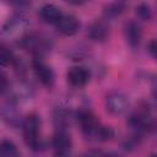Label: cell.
<instances>
[{"mask_svg": "<svg viewBox=\"0 0 157 157\" xmlns=\"http://www.w3.org/2000/svg\"><path fill=\"white\" fill-rule=\"evenodd\" d=\"M23 137L28 147H31L34 151H39L43 147L42 140L39 137V130H40V119L36 114H29L25 118L23 124Z\"/></svg>", "mask_w": 157, "mask_h": 157, "instance_id": "1", "label": "cell"}, {"mask_svg": "<svg viewBox=\"0 0 157 157\" xmlns=\"http://www.w3.org/2000/svg\"><path fill=\"white\" fill-rule=\"evenodd\" d=\"M0 81H1L0 88H1V92H4V91L7 88V80H6V76H5L4 74L1 75V78H0Z\"/></svg>", "mask_w": 157, "mask_h": 157, "instance_id": "15", "label": "cell"}, {"mask_svg": "<svg viewBox=\"0 0 157 157\" xmlns=\"http://www.w3.org/2000/svg\"><path fill=\"white\" fill-rule=\"evenodd\" d=\"M148 50H150L151 55H152L155 59H157V39H153V40L150 42V44H148Z\"/></svg>", "mask_w": 157, "mask_h": 157, "instance_id": "14", "label": "cell"}, {"mask_svg": "<svg viewBox=\"0 0 157 157\" xmlns=\"http://www.w3.org/2000/svg\"><path fill=\"white\" fill-rule=\"evenodd\" d=\"M52 145L58 155V157H65L67 155V152L71 148V139L70 135L67 132H65L64 130H59L54 134L53 140H52Z\"/></svg>", "mask_w": 157, "mask_h": 157, "instance_id": "3", "label": "cell"}, {"mask_svg": "<svg viewBox=\"0 0 157 157\" xmlns=\"http://www.w3.org/2000/svg\"><path fill=\"white\" fill-rule=\"evenodd\" d=\"M22 44L26 49L34 52V53H40L48 48L47 38H44L43 36L37 34V33H29L26 37H23Z\"/></svg>", "mask_w": 157, "mask_h": 157, "instance_id": "6", "label": "cell"}, {"mask_svg": "<svg viewBox=\"0 0 157 157\" xmlns=\"http://www.w3.org/2000/svg\"><path fill=\"white\" fill-rule=\"evenodd\" d=\"M18 150L13 142L9 140H2L0 146V157H18Z\"/></svg>", "mask_w": 157, "mask_h": 157, "instance_id": "11", "label": "cell"}, {"mask_svg": "<svg viewBox=\"0 0 157 157\" xmlns=\"http://www.w3.org/2000/svg\"><path fill=\"white\" fill-rule=\"evenodd\" d=\"M67 81L74 87H82L90 80V72L83 66H74L67 71Z\"/></svg>", "mask_w": 157, "mask_h": 157, "instance_id": "5", "label": "cell"}, {"mask_svg": "<svg viewBox=\"0 0 157 157\" xmlns=\"http://www.w3.org/2000/svg\"><path fill=\"white\" fill-rule=\"evenodd\" d=\"M105 105H107V109L112 114L119 115V114H123L124 112H126V109L129 107V101H128L126 96L123 94L121 92H113L107 96Z\"/></svg>", "mask_w": 157, "mask_h": 157, "instance_id": "2", "label": "cell"}, {"mask_svg": "<svg viewBox=\"0 0 157 157\" xmlns=\"http://www.w3.org/2000/svg\"><path fill=\"white\" fill-rule=\"evenodd\" d=\"M136 13L142 18V20H148L151 17V11H150V7L147 5H140L136 7Z\"/></svg>", "mask_w": 157, "mask_h": 157, "instance_id": "13", "label": "cell"}, {"mask_svg": "<svg viewBox=\"0 0 157 157\" xmlns=\"http://www.w3.org/2000/svg\"><path fill=\"white\" fill-rule=\"evenodd\" d=\"M39 15L42 17V20L47 23H58V21L61 18V11L58 6L53 5V4H47L44 5L40 11H39Z\"/></svg>", "mask_w": 157, "mask_h": 157, "instance_id": "9", "label": "cell"}, {"mask_svg": "<svg viewBox=\"0 0 157 157\" xmlns=\"http://www.w3.org/2000/svg\"><path fill=\"white\" fill-rule=\"evenodd\" d=\"M80 23L77 18L72 15L61 16V18L56 23V29L64 36H74L78 31Z\"/></svg>", "mask_w": 157, "mask_h": 157, "instance_id": "7", "label": "cell"}, {"mask_svg": "<svg viewBox=\"0 0 157 157\" xmlns=\"http://www.w3.org/2000/svg\"><path fill=\"white\" fill-rule=\"evenodd\" d=\"M108 34H109L108 26L102 21H97L92 23L88 29V36L93 40H97V42H103L108 37Z\"/></svg>", "mask_w": 157, "mask_h": 157, "instance_id": "10", "label": "cell"}, {"mask_svg": "<svg viewBox=\"0 0 157 157\" xmlns=\"http://www.w3.org/2000/svg\"><path fill=\"white\" fill-rule=\"evenodd\" d=\"M0 59H1V64L2 65H7L12 61L13 56H12V53L10 52V49H7L4 44L0 47Z\"/></svg>", "mask_w": 157, "mask_h": 157, "instance_id": "12", "label": "cell"}, {"mask_svg": "<svg viewBox=\"0 0 157 157\" xmlns=\"http://www.w3.org/2000/svg\"><path fill=\"white\" fill-rule=\"evenodd\" d=\"M152 91H153V96H155V97H156V99H157V77H156V78H155V81H153Z\"/></svg>", "mask_w": 157, "mask_h": 157, "instance_id": "16", "label": "cell"}, {"mask_svg": "<svg viewBox=\"0 0 157 157\" xmlns=\"http://www.w3.org/2000/svg\"><path fill=\"white\" fill-rule=\"evenodd\" d=\"M33 69L36 71L37 77L39 78V81L44 85V86H50L54 82V72L53 70L43 61L40 60V58H34L32 61Z\"/></svg>", "mask_w": 157, "mask_h": 157, "instance_id": "4", "label": "cell"}, {"mask_svg": "<svg viewBox=\"0 0 157 157\" xmlns=\"http://www.w3.org/2000/svg\"><path fill=\"white\" fill-rule=\"evenodd\" d=\"M124 37L131 48H136L141 40V28L136 22H128L124 26Z\"/></svg>", "mask_w": 157, "mask_h": 157, "instance_id": "8", "label": "cell"}]
</instances>
